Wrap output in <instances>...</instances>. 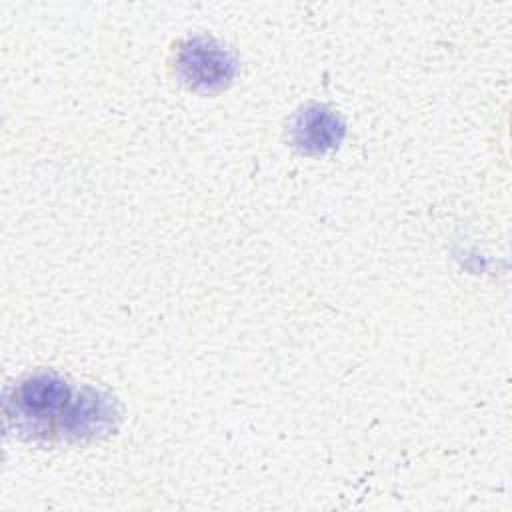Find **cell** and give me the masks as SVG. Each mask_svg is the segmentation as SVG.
<instances>
[{
  "instance_id": "obj_1",
  "label": "cell",
  "mask_w": 512,
  "mask_h": 512,
  "mask_svg": "<svg viewBox=\"0 0 512 512\" xmlns=\"http://www.w3.org/2000/svg\"><path fill=\"white\" fill-rule=\"evenodd\" d=\"M180 68L192 86H222L232 76V60L226 52L208 44L192 42L180 54Z\"/></svg>"
},
{
  "instance_id": "obj_2",
  "label": "cell",
  "mask_w": 512,
  "mask_h": 512,
  "mask_svg": "<svg viewBox=\"0 0 512 512\" xmlns=\"http://www.w3.org/2000/svg\"><path fill=\"white\" fill-rule=\"evenodd\" d=\"M68 386L56 374H36L24 380L16 392L20 410L26 416H52L66 404Z\"/></svg>"
},
{
  "instance_id": "obj_3",
  "label": "cell",
  "mask_w": 512,
  "mask_h": 512,
  "mask_svg": "<svg viewBox=\"0 0 512 512\" xmlns=\"http://www.w3.org/2000/svg\"><path fill=\"white\" fill-rule=\"evenodd\" d=\"M300 124L294 128L296 144L306 150H324L338 142L342 126L336 122V118L322 108L308 110L300 116Z\"/></svg>"
}]
</instances>
